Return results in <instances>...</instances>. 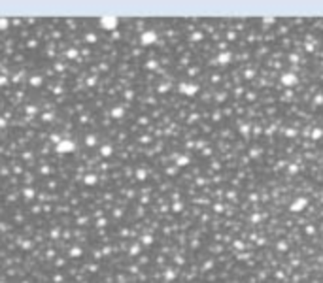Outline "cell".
I'll return each instance as SVG.
<instances>
[{
	"label": "cell",
	"mask_w": 323,
	"mask_h": 283,
	"mask_svg": "<svg viewBox=\"0 0 323 283\" xmlns=\"http://www.w3.org/2000/svg\"><path fill=\"white\" fill-rule=\"evenodd\" d=\"M230 57H233V55H230L229 51L219 53V55L215 57V62H217V64H223V66H225V64H229V62H230Z\"/></svg>",
	"instance_id": "277c9868"
},
{
	"label": "cell",
	"mask_w": 323,
	"mask_h": 283,
	"mask_svg": "<svg viewBox=\"0 0 323 283\" xmlns=\"http://www.w3.org/2000/svg\"><path fill=\"white\" fill-rule=\"evenodd\" d=\"M187 164H189V157H185V155L178 157V166H187Z\"/></svg>",
	"instance_id": "5b68a950"
},
{
	"label": "cell",
	"mask_w": 323,
	"mask_h": 283,
	"mask_svg": "<svg viewBox=\"0 0 323 283\" xmlns=\"http://www.w3.org/2000/svg\"><path fill=\"white\" fill-rule=\"evenodd\" d=\"M280 81H282V85H285V87H295V85H297V76L291 74V72H285V74H282Z\"/></svg>",
	"instance_id": "3957f363"
},
{
	"label": "cell",
	"mask_w": 323,
	"mask_h": 283,
	"mask_svg": "<svg viewBox=\"0 0 323 283\" xmlns=\"http://www.w3.org/2000/svg\"><path fill=\"white\" fill-rule=\"evenodd\" d=\"M308 206V198H304V196H299V198H295V200L291 202V206H289V210L293 211V213H300L304 208Z\"/></svg>",
	"instance_id": "6da1fadb"
},
{
	"label": "cell",
	"mask_w": 323,
	"mask_h": 283,
	"mask_svg": "<svg viewBox=\"0 0 323 283\" xmlns=\"http://www.w3.org/2000/svg\"><path fill=\"white\" fill-rule=\"evenodd\" d=\"M321 268H323V266H321Z\"/></svg>",
	"instance_id": "9c48e42d"
},
{
	"label": "cell",
	"mask_w": 323,
	"mask_h": 283,
	"mask_svg": "<svg viewBox=\"0 0 323 283\" xmlns=\"http://www.w3.org/2000/svg\"><path fill=\"white\" fill-rule=\"evenodd\" d=\"M321 136H323V132H321L319 129H315V130H314V134H312V140H319Z\"/></svg>",
	"instance_id": "52a82bcc"
},
{
	"label": "cell",
	"mask_w": 323,
	"mask_h": 283,
	"mask_svg": "<svg viewBox=\"0 0 323 283\" xmlns=\"http://www.w3.org/2000/svg\"><path fill=\"white\" fill-rule=\"evenodd\" d=\"M180 93L181 95H187V96H195L196 93H199V85L195 83H180Z\"/></svg>",
	"instance_id": "7a4b0ae2"
},
{
	"label": "cell",
	"mask_w": 323,
	"mask_h": 283,
	"mask_svg": "<svg viewBox=\"0 0 323 283\" xmlns=\"http://www.w3.org/2000/svg\"><path fill=\"white\" fill-rule=\"evenodd\" d=\"M155 38H157V36H155V32H147V34H146V36H144V42H146V44H147V45H149V42H153V40H155Z\"/></svg>",
	"instance_id": "8992f818"
},
{
	"label": "cell",
	"mask_w": 323,
	"mask_h": 283,
	"mask_svg": "<svg viewBox=\"0 0 323 283\" xmlns=\"http://www.w3.org/2000/svg\"><path fill=\"white\" fill-rule=\"evenodd\" d=\"M234 247H236V249H242L244 244H242V242H234Z\"/></svg>",
	"instance_id": "ba28073f"
}]
</instances>
